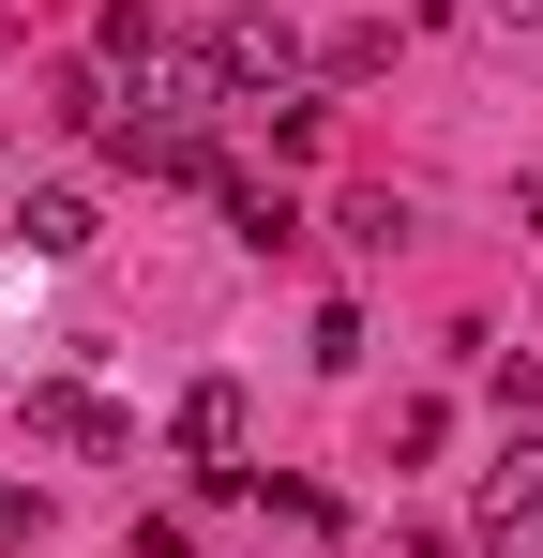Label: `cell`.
I'll list each match as a JSON object with an SVG mask.
<instances>
[{
  "mask_svg": "<svg viewBox=\"0 0 543 558\" xmlns=\"http://www.w3.org/2000/svg\"><path fill=\"white\" fill-rule=\"evenodd\" d=\"M167 438H181V468H212V483H242V392H227V377H196Z\"/></svg>",
  "mask_w": 543,
  "mask_h": 558,
  "instance_id": "cell-3",
  "label": "cell"
},
{
  "mask_svg": "<svg viewBox=\"0 0 543 558\" xmlns=\"http://www.w3.org/2000/svg\"><path fill=\"white\" fill-rule=\"evenodd\" d=\"M15 242H31V257H76V242H90V196H61V182L15 196Z\"/></svg>",
  "mask_w": 543,
  "mask_h": 558,
  "instance_id": "cell-6",
  "label": "cell"
},
{
  "mask_svg": "<svg viewBox=\"0 0 543 558\" xmlns=\"http://www.w3.org/2000/svg\"><path fill=\"white\" fill-rule=\"evenodd\" d=\"M90 61H106V76H152V61H167L152 0H106V15H90Z\"/></svg>",
  "mask_w": 543,
  "mask_h": 558,
  "instance_id": "cell-4",
  "label": "cell"
},
{
  "mask_svg": "<svg viewBox=\"0 0 543 558\" xmlns=\"http://www.w3.org/2000/svg\"><path fill=\"white\" fill-rule=\"evenodd\" d=\"M196 61H212V92H227V106H257V92H287V76H302V31H287V15H227Z\"/></svg>",
  "mask_w": 543,
  "mask_h": 558,
  "instance_id": "cell-1",
  "label": "cell"
},
{
  "mask_svg": "<svg viewBox=\"0 0 543 558\" xmlns=\"http://www.w3.org/2000/svg\"><path fill=\"white\" fill-rule=\"evenodd\" d=\"M31 438H46V453H136V423H121L106 392H76V377H46V392H31Z\"/></svg>",
  "mask_w": 543,
  "mask_h": 558,
  "instance_id": "cell-2",
  "label": "cell"
},
{
  "mask_svg": "<svg viewBox=\"0 0 543 558\" xmlns=\"http://www.w3.org/2000/svg\"><path fill=\"white\" fill-rule=\"evenodd\" d=\"M483 498H498V529H543V438H498Z\"/></svg>",
  "mask_w": 543,
  "mask_h": 558,
  "instance_id": "cell-5",
  "label": "cell"
},
{
  "mask_svg": "<svg viewBox=\"0 0 543 558\" xmlns=\"http://www.w3.org/2000/svg\"><path fill=\"white\" fill-rule=\"evenodd\" d=\"M212 196H227V227H242L257 257H272V242H287V227H302V211H287V182H212Z\"/></svg>",
  "mask_w": 543,
  "mask_h": 558,
  "instance_id": "cell-7",
  "label": "cell"
},
{
  "mask_svg": "<svg viewBox=\"0 0 543 558\" xmlns=\"http://www.w3.org/2000/svg\"><path fill=\"white\" fill-rule=\"evenodd\" d=\"M498 15H543V0H498Z\"/></svg>",
  "mask_w": 543,
  "mask_h": 558,
  "instance_id": "cell-8",
  "label": "cell"
}]
</instances>
